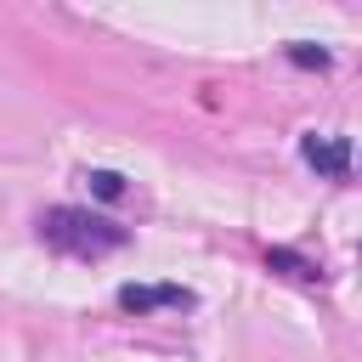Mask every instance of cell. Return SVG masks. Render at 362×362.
I'll use <instances>...</instances> for the list:
<instances>
[{
	"mask_svg": "<svg viewBox=\"0 0 362 362\" xmlns=\"http://www.w3.org/2000/svg\"><path fill=\"white\" fill-rule=\"evenodd\" d=\"M119 305L136 311V317H147V311H187V305H198V294L181 288V283H124Z\"/></svg>",
	"mask_w": 362,
	"mask_h": 362,
	"instance_id": "2",
	"label": "cell"
},
{
	"mask_svg": "<svg viewBox=\"0 0 362 362\" xmlns=\"http://www.w3.org/2000/svg\"><path fill=\"white\" fill-rule=\"evenodd\" d=\"M288 57H294V62H305V68H328V51H317V45H294Z\"/></svg>",
	"mask_w": 362,
	"mask_h": 362,
	"instance_id": "6",
	"label": "cell"
},
{
	"mask_svg": "<svg viewBox=\"0 0 362 362\" xmlns=\"http://www.w3.org/2000/svg\"><path fill=\"white\" fill-rule=\"evenodd\" d=\"M356 164H362V158H356Z\"/></svg>",
	"mask_w": 362,
	"mask_h": 362,
	"instance_id": "7",
	"label": "cell"
},
{
	"mask_svg": "<svg viewBox=\"0 0 362 362\" xmlns=\"http://www.w3.org/2000/svg\"><path fill=\"white\" fill-rule=\"evenodd\" d=\"M85 187H90L96 198H107V204L124 198V175H119V170H85Z\"/></svg>",
	"mask_w": 362,
	"mask_h": 362,
	"instance_id": "5",
	"label": "cell"
},
{
	"mask_svg": "<svg viewBox=\"0 0 362 362\" xmlns=\"http://www.w3.org/2000/svg\"><path fill=\"white\" fill-rule=\"evenodd\" d=\"M266 266H277L283 277H300V283H322V272H317L311 260H300L294 249H272V255H266Z\"/></svg>",
	"mask_w": 362,
	"mask_h": 362,
	"instance_id": "4",
	"label": "cell"
},
{
	"mask_svg": "<svg viewBox=\"0 0 362 362\" xmlns=\"http://www.w3.org/2000/svg\"><path fill=\"white\" fill-rule=\"evenodd\" d=\"M300 158H305L317 175H334V181L356 170V147H351L345 136H305V141H300Z\"/></svg>",
	"mask_w": 362,
	"mask_h": 362,
	"instance_id": "3",
	"label": "cell"
},
{
	"mask_svg": "<svg viewBox=\"0 0 362 362\" xmlns=\"http://www.w3.org/2000/svg\"><path fill=\"white\" fill-rule=\"evenodd\" d=\"M40 238L51 249H62V255H79V260H102V255H113V249L130 243V232L119 221L90 215V209H68V204H57V209L40 215Z\"/></svg>",
	"mask_w": 362,
	"mask_h": 362,
	"instance_id": "1",
	"label": "cell"
}]
</instances>
